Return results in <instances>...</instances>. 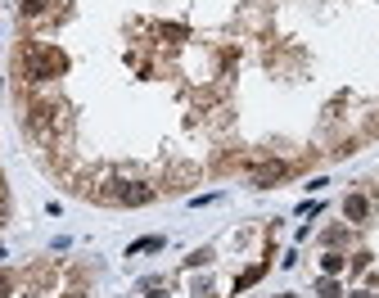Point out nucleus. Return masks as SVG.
Instances as JSON below:
<instances>
[{
  "instance_id": "f257e3e1",
  "label": "nucleus",
  "mask_w": 379,
  "mask_h": 298,
  "mask_svg": "<svg viewBox=\"0 0 379 298\" xmlns=\"http://www.w3.org/2000/svg\"><path fill=\"white\" fill-rule=\"evenodd\" d=\"M68 68V59L54 45H32L27 50V73H32V82H50V77H59Z\"/></svg>"
},
{
  "instance_id": "f03ea898",
  "label": "nucleus",
  "mask_w": 379,
  "mask_h": 298,
  "mask_svg": "<svg viewBox=\"0 0 379 298\" xmlns=\"http://www.w3.org/2000/svg\"><path fill=\"white\" fill-rule=\"evenodd\" d=\"M108 199H118V203H149L154 190L149 185H122V190H104Z\"/></svg>"
},
{
  "instance_id": "7ed1b4c3",
  "label": "nucleus",
  "mask_w": 379,
  "mask_h": 298,
  "mask_svg": "<svg viewBox=\"0 0 379 298\" xmlns=\"http://www.w3.org/2000/svg\"><path fill=\"white\" fill-rule=\"evenodd\" d=\"M284 176H289V168H284V163H267V168L253 172V185H276V181H284Z\"/></svg>"
},
{
  "instance_id": "20e7f679",
  "label": "nucleus",
  "mask_w": 379,
  "mask_h": 298,
  "mask_svg": "<svg viewBox=\"0 0 379 298\" xmlns=\"http://www.w3.org/2000/svg\"><path fill=\"white\" fill-rule=\"evenodd\" d=\"M343 213L352 217V222H361V217L370 213V199H366V194H347V203H343Z\"/></svg>"
},
{
  "instance_id": "39448f33",
  "label": "nucleus",
  "mask_w": 379,
  "mask_h": 298,
  "mask_svg": "<svg viewBox=\"0 0 379 298\" xmlns=\"http://www.w3.org/2000/svg\"><path fill=\"white\" fill-rule=\"evenodd\" d=\"M321 266L330 271V276H334V271H343V257H339V253H330V257H321Z\"/></svg>"
},
{
  "instance_id": "423d86ee",
  "label": "nucleus",
  "mask_w": 379,
  "mask_h": 298,
  "mask_svg": "<svg viewBox=\"0 0 379 298\" xmlns=\"http://www.w3.org/2000/svg\"><path fill=\"white\" fill-rule=\"evenodd\" d=\"M321 298H343V294H339L334 280H321Z\"/></svg>"
},
{
  "instance_id": "0eeeda50",
  "label": "nucleus",
  "mask_w": 379,
  "mask_h": 298,
  "mask_svg": "<svg viewBox=\"0 0 379 298\" xmlns=\"http://www.w3.org/2000/svg\"><path fill=\"white\" fill-rule=\"evenodd\" d=\"M45 10V0H23V14H27V19H32V14H41Z\"/></svg>"
},
{
  "instance_id": "6e6552de",
  "label": "nucleus",
  "mask_w": 379,
  "mask_h": 298,
  "mask_svg": "<svg viewBox=\"0 0 379 298\" xmlns=\"http://www.w3.org/2000/svg\"><path fill=\"white\" fill-rule=\"evenodd\" d=\"M10 285H14V280H10V276H5V271H0V298L10 294Z\"/></svg>"
},
{
  "instance_id": "1a4fd4ad",
  "label": "nucleus",
  "mask_w": 379,
  "mask_h": 298,
  "mask_svg": "<svg viewBox=\"0 0 379 298\" xmlns=\"http://www.w3.org/2000/svg\"><path fill=\"white\" fill-rule=\"evenodd\" d=\"M352 298H375V294H352Z\"/></svg>"
}]
</instances>
